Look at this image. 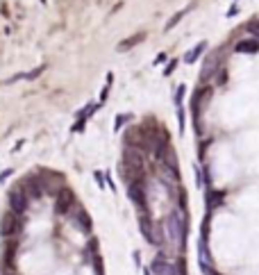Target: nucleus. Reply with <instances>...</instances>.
<instances>
[{"label":"nucleus","instance_id":"f257e3e1","mask_svg":"<svg viewBox=\"0 0 259 275\" xmlns=\"http://www.w3.org/2000/svg\"><path fill=\"white\" fill-rule=\"evenodd\" d=\"M166 239L173 246L177 255H182L184 246H187V221L182 218V211L175 209L166 216Z\"/></svg>","mask_w":259,"mask_h":275},{"label":"nucleus","instance_id":"f03ea898","mask_svg":"<svg viewBox=\"0 0 259 275\" xmlns=\"http://www.w3.org/2000/svg\"><path fill=\"white\" fill-rule=\"evenodd\" d=\"M77 203H75V193L71 191L68 187H62L57 191V200H55V211H57L59 216H64L68 214L71 209H75Z\"/></svg>","mask_w":259,"mask_h":275},{"label":"nucleus","instance_id":"7ed1b4c3","mask_svg":"<svg viewBox=\"0 0 259 275\" xmlns=\"http://www.w3.org/2000/svg\"><path fill=\"white\" fill-rule=\"evenodd\" d=\"M18 230H21V216L14 214L12 209L5 211L2 221H0V237L2 239H12L14 234H18Z\"/></svg>","mask_w":259,"mask_h":275},{"label":"nucleus","instance_id":"20e7f679","mask_svg":"<svg viewBox=\"0 0 259 275\" xmlns=\"http://www.w3.org/2000/svg\"><path fill=\"white\" fill-rule=\"evenodd\" d=\"M28 203H30V196L28 191H25L23 184H18V187H14L12 191H9V207H12L14 214H25V209H28Z\"/></svg>","mask_w":259,"mask_h":275},{"label":"nucleus","instance_id":"39448f33","mask_svg":"<svg viewBox=\"0 0 259 275\" xmlns=\"http://www.w3.org/2000/svg\"><path fill=\"white\" fill-rule=\"evenodd\" d=\"M150 273L153 275H180L175 264L168 262V259H164L162 255L153 259V264H150Z\"/></svg>","mask_w":259,"mask_h":275},{"label":"nucleus","instance_id":"423d86ee","mask_svg":"<svg viewBox=\"0 0 259 275\" xmlns=\"http://www.w3.org/2000/svg\"><path fill=\"white\" fill-rule=\"evenodd\" d=\"M98 107H100L98 103H96V105H94V103H89V105L84 107V109L77 111V121L73 123L71 132H82L84 125H87V121H89V116H91V114H96V109H98Z\"/></svg>","mask_w":259,"mask_h":275},{"label":"nucleus","instance_id":"0eeeda50","mask_svg":"<svg viewBox=\"0 0 259 275\" xmlns=\"http://www.w3.org/2000/svg\"><path fill=\"white\" fill-rule=\"evenodd\" d=\"M73 221H75L84 232H91V218H89V214L82 209V207H75V211H73Z\"/></svg>","mask_w":259,"mask_h":275},{"label":"nucleus","instance_id":"6e6552de","mask_svg":"<svg viewBox=\"0 0 259 275\" xmlns=\"http://www.w3.org/2000/svg\"><path fill=\"white\" fill-rule=\"evenodd\" d=\"M205 48H207V41L195 43V48H191V50H189V53L184 55V62H187V64H194L195 59H198L202 53H205Z\"/></svg>","mask_w":259,"mask_h":275},{"label":"nucleus","instance_id":"1a4fd4ad","mask_svg":"<svg viewBox=\"0 0 259 275\" xmlns=\"http://www.w3.org/2000/svg\"><path fill=\"white\" fill-rule=\"evenodd\" d=\"M234 50L236 53H257L259 41H255V39H250V41H241V43H236Z\"/></svg>","mask_w":259,"mask_h":275},{"label":"nucleus","instance_id":"9d476101","mask_svg":"<svg viewBox=\"0 0 259 275\" xmlns=\"http://www.w3.org/2000/svg\"><path fill=\"white\" fill-rule=\"evenodd\" d=\"M143 36H146V32H139V34H134V36H130V39H125L123 43H118V50H128V48L136 46V43L141 41Z\"/></svg>","mask_w":259,"mask_h":275},{"label":"nucleus","instance_id":"9b49d317","mask_svg":"<svg viewBox=\"0 0 259 275\" xmlns=\"http://www.w3.org/2000/svg\"><path fill=\"white\" fill-rule=\"evenodd\" d=\"M207 196H209V198H207V205H209V209H214L216 205H221V203H223V193H218V191H209Z\"/></svg>","mask_w":259,"mask_h":275},{"label":"nucleus","instance_id":"f8f14e48","mask_svg":"<svg viewBox=\"0 0 259 275\" xmlns=\"http://www.w3.org/2000/svg\"><path fill=\"white\" fill-rule=\"evenodd\" d=\"M189 9H191V7H187V9H180V12H177L175 16H173L171 21H168V23H166V28H164V30H173V28H175V25H177V21H180V18H184V14H187Z\"/></svg>","mask_w":259,"mask_h":275},{"label":"nucleus","instance_id":"ddd939ff","mask_svg":"<svg viewBox=\"0 0 259 275\" xmlns=\"http://www.w3.org/2000/svg\"><path fill=\"white\" fill-rule=\"evenodd\" d=\"M246 30L250 32V34H255V41H259V21H257V18H253V21H248Z\"/></svg>","mask_w":259,"mask_h":275},{"label":"nucleus","instance_id":"4468645a","mask_svg":"<svg viewBox=\"0 0 259 275\" xmlns=\"http://www.w3.org/2000/svg\"><path fill=\"white\" fill-rule=\"evenodd\" d=\"M125 121H130V116H128V114H118V116H116V125H114V128H116V130H121V128H123V123H125Z\"/></svg>","mask_w":259,"mask_h":275},{"label":"nucleus","instance_id":"2eb2a0df","mask_svg":"<svg viewBox=\"0 0 259 275\" xmlns=\"http://www.w3.org/2000/svg\"><path fill=\"white\" fill-rule=\"evenodd\" d=\"M227 82V70H218L216 73V84H225Z\"/></svg>","mask_w":259,"mask_h":275},{"label":"nucleus","instance_id":"dca6fc26","mask_svg":"<svg viewBox=\"0 0 259 275\" xmlns=\"http://www.w3.org/2000/svg\"><path fill=\"white\" fill-rule=\"evenodd\" d=\"M175 66H177V59H171V64L164 69V77H166V75H171L173 70H175Z\"/></svg>","mask_w":259,"mask_h":275},{"label":"nucleus","instance_id":"f3484780","mask_svg":"<svg viewBox=\"0 0 259 275\" xmlns=\"http://www.w3.org/2000/svg\"><path fill=\"white\" fill-rule=\"evenodd\" d=\"M9 175H14V169H7L5 173H0V182H5Z\"/></svg>","mask_w":259,"mask_h":275},{"label":"nucleus","instance_id":"a211bd4d","mask_svg":"<svg viewBox=\"0 0 259 275\" xmlns=\"http://www.w3.org/2000/svg\"><path fill=\"white\" fill-rule=\"evenodd\" d=\"M96 182H98V184H100V187H105V182H102V173H100V171H98V173H96Z\"/></svg>","mask_w":259,"mask_h":275},{"label":"nucleus","instance_id":"6ab92c4d","mask_svg":"<svg viewBox=\"0 0 259 275\" xmlns=\"http://www.w3.org/2000/svg\"><path fill=\"white\" fill-rule=\"evenodd\" d=\"M164 59H166V55H164V53H162V55H157V59H155V64H162Z\"/></svg>","mask_w":259,"mask_h":275}]
</instances>
